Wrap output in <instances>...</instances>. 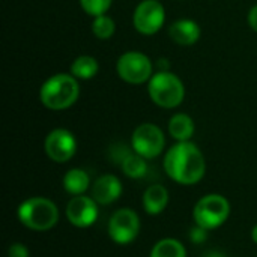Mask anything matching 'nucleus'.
Returning a JSON list of instances; mask_svg holds the SVG:
<instances>
[{"instance_id": "f257e3e1", "label": "nucleus", "mask_w": 257, "mask_h": 257, "mask_svg": "<svg viewBox=\"0 0 257 257\" xmlns=\"http://www.w3.org/2000/svg\"><path fill=\"white\" fill-rule=\"evenodd\" d=\"M164 170L175 182L193 185L197 184L205 175V157L191 142H179L166 154Z\"/></svg>"}, {"instance_id": "f03ea898", "label": "nucleus", "mask_w": 257, "mask_h": 257, "mask_svg": "<svg viewBox=\"0 0 257 257\" xmlns=\"http://www.w3.org/2000/svg\"><path fill=\"white\" fill-rule=\"evenodd\" d=\"M80 96V84L72 74H56L44 81L39 90L42 105L53 111L66 110Z\"/></svg>"}, {"instance_id": "7ed1b4c3", "label": "nucleus", "mask_w": 257, "mask_h": 257, "mask_svg": "<svg viewBox=\"0 0 257 257\" xmlns=\"http://www.w3.org/2000/svg\"><path fill=\"white\" fill-rule=\"evenodd\" d=\"M148 92L152 102L161 108H175L185 98L182 80L170 71H158L154 74L149 80Z\"/></svg>"}, {"instance_id": "20e7f679", "label": "nucleus", "mask_w": 257, "mask_h": 257, "mask_svg": "<svg viewBox=\"0 0 257 257\" xmlns=\"http://www.w3.org/2000/svg\"><path fill=\"white\" fill-rule=\"evenodd\" d=\"M18 218L26 227L44 232L56 226L59 211L51 200L45 197H32L20 205Z\"/></svg>"}, {"instance_id": "39448f33", "label": "nucleus", "mask_w": 257, "mask_h": 257, "mask_svg": "<svg viewBox=\"0 0 257 257\" xmlns=\"http://www.w3.org/2000/svg\"><path fill=\"white\" fill-rule=\"evenodd\" d=\"M194 220L197 226L211 230L220 227L230 214V205L220 194H208L202 197L194 208Z\"/></svg>"}, {"instance_id": "423d86ee", "label": "nucleus", "mask_w": 257, "mask_h": 257, "mask_svg": "<svg viewBox=\"0 0 257 257\" xmlns=\"http://www.w3.org/2000/svg\"><path fill=\"white\" fill-rule=\"evenodd\" d=\"M154 66L151 59L140 51L123 53L116 63L117 75L130 84H143L151 80Z\"/></svg>"}, {"instance_id": "0eeeda50", "label": "nucleus", "mask_w": 257, "mask_h": 257, "mask_svg": "<svg viewBox=\"0 0 257 257\" xmlns=\"http://www.w3.org/2000/svg\"><path fill=\"white\" fill-rule=\"evenodd\" d=\"M131 143L136 154L142 155L146 160H152L163 152L166 139L161 128H158L157 125L142 123L133 133Z\"/></svg>"}, {"instance_id": "6e6552de", "label": "nucleus", "mask_w": 257, "mask_h": 257, "mask_svg": "<svg viewBox=\"0 0 257 257\" xmlns=\"http://www.w3.org/2000/svg\"><path fill=\"white\" fill-rule=\"evenodd\" d=\"M164 21H166V11L158 0L140 2L133 15V24L136 30L146 36L155 35L164 26Z\"/></svg>"}, {"instance_id": "1a4fd4ad", "label": "nucleus", "mask_w": 257, "mask_h": 257, "mask_svg": "<svg viewBox=\"0 0 257 257\" xmlns=\"http://www.w3.org/2000/svg\"><path fill=\"white\" fill-rule=\"evenodd\" d=\"M140 230L139 215L130 209L122 208L116 211L108 223V235L116 244H128L136 239Z\"/></svg>"}, {"instance_id": "9d476101", "label": "nucleus", "mask_w": 257, "mask_h": 257, "mask_svg": "<svg viewBox=\"0 0 257 257\" xmlns=\"http://www.w3.org/2000/svg\"><path fill=\"white\" fill-rule=\"evenodd\" d=\"M44 151L47 157L54 163H66L74 157L77 151L75 137L65 128H56L45 137Z\"/></svg>"}, {"instance_id": "9b49d317", "label": "nucleus", "mask_w": 257, "mask_h": 257, "mask_svg": "<svg viewBox=\"0 0 257 257\" xmlns=\"http://www.w3.org/2000/svg\"><path fill=\"white\" fill-rule=\"evenodd\" d=\"M66 217L77 227H89L98 217L96 202L86 196H75L66 206Z\"/></svg>"}, {"instance_id": "f8f14e48", "label": "nucleus", "mask_w": 257, "mask_h": 257, "mask_svg": "<svg viewBox=\"0 0 257 257\" xmlns=\"http://www.w3.org/2000/svg\"><path fill=\"white\" fill-rule=\"evenodd\" d=\"M122 194V184L113 175L98 178L92 187V199L99 205H110Z\"/></svg>"}, {"instance_id": "ddd939ff", "label": "nucleus", "mask_w": 257, "mask_h": 257, "mask_svg": "<svg viewBox=\"0 0 257 257\" xmlns=\"http://www.w3.org/2000/svg\"><path fill=\"white\" fill-rule=\"evenodd\" d=\"M200 26L193 20H176L169 27V36L179 45H193L200 38Z\"/></svg>"}, {"instance_id": "4468645a", "label": "nucleus", "mask_w": 257, "mask_h": 257, "mask_svg": "<svg viewBox=\"0 0 257 257\" xmlns=\"http://www.w3.org/2000/svg\"><path fill=\"white\" fill-rule=\"evenodd\" d=\"M169 203V193L163 185H152L145 191L143 206L148 214L157 215L166 209Z\"/></svg>"}, {"instance_id": "2eb2a0df", "label": "nucleus", "mask_w": 257, "mask_h": 257, "mask_svg": "<svg viewBox=\"0 0 257 257\" xmlns=\"http://www.w3.org/2000/svg\"><path fill=\"white\" fill-rule=\"evenodd\" d=\"M169 133L178 142H188L194 134V122L185 113H178L169 120Z\"/></svg>"}, {"instance_id": "dca6fc26", "label": "nucleus", "mask_w": 257, "mask_h": 257, "mask_svg": "<svg viewBox=\"0 0 257 257\" xmlns=\"http://www.w3.org/2000/svg\"><path fill=\"white\" fill-rule=\"evenodd\" d=\"M89 175L81 169H71L63 178V187L69 194L81 196L89 188Z\"/></svg>"}, {"instance_id": "f3484780", "label": "nucleus", "mask_w": 257, "mask_h": 257, "mask_svg": "<svg viewBox=\"0 0 257 257\" xmlns=\"http://www.w3.org/2000/svg\"><path fill=\"white\" fill-rule=\"evenodd\" d=\"M99 65L92 56H78L71 65V74L80 80H90L98 74Z\"/></svg>"}, {"instance_id": "a211bd4d", "label": "nucleus", "mask_w": 257, "mask_h": 257, "mask_svg": "<svg viewBox=\"0 0 257 257\" xmlns=\"http://www.w3.org/2000/svg\"><path fill=\"white\" fill-rule=\"evenodd\" d=\"M151 257H187V251L179 241L167 238L154 245Z\"/></svg>"}, {"instance_id": "6ab92c4d", "label": "nucleus", "mask_w": 257, "mask_h": 257, "mask_svg": "<svg viewBox=\"0 0 257 257\" xmlns=\"http://www.w3.org/2000/svg\"><path fill=\"white\" fill-rule=\"evenodd\" d=\"M145 160L146 158H143L139 154H130V155H126L125 160L120 163L123 173L128 178H133V179L143 178L145 173H146V170H148V166H146V161Z\"/></svg>"}, {"instance_id": "aec40b11", "label": "nucleus", "mask_w": 257, "mask_h": 257, "mask_svg": "<svg viewBox=\"0 0 257 257\" xmlns=\"http://www.w3.org/2000/svg\"><path fill=\"white\" fill-rule=\"evenodd\" d=\"M114 30H116V24H114L113 18L105 14L95 17L92 21V33L98 39H102V41L110 39L114 35Z\"/></svg>"}, {"instance_id": "412c9836", "label": "nucleus", "mask_w": 257, "mask_h": 257, "mask_svg": "<svg viewBox=\"0 0 257 257\" xmlns=\"http://www.w3.org/2000/svg\"><path fill=\"white\" fill-rule=\"evenodd\" d=\"M111 2L113 0H80V6L83 8L86 14L95 18V17L104 15L110 9Z\"/></svg>"}, {"instance_id": "4be33fe9", "label": "nucleus", "mask_w": 257, "mask_h": 257, "mask_svg": "<svg viewBox=\"0 0 257 257\" xmlns=\"http://www.w3.org/2000/svg\"><path fill=\"white\" fill-rule=\"evenodd\" d=\"M8 257H29V250L24 244H12L8 250Z\"/></svg>"}, {"instance_id": "5701e85b", "label": "nucleus", "mask_w": 257, "mask_h": 257, "mask_svg": "<svg viewBox=\"0 0 257 257\" xmlns=\"http://www.w3.org/2000/svg\"><path fill=\"white\" fill-rule=\"evenodd\" d=\"M190 238H191V241H193V242H196V244L203 242V241L206 239V229H203V227L197 226L196 229H193V230H191Z\"/></svg>"}, {"instance_id": "b1692460", "label": "nucleus", "mask_w": 257, "mask_h": 257, "mask_svg": "<svg viewBox=\"0 0 257 257\" xmlns=\"http://www.w3.org/2000/svg\"><path fill=\"white\" fill-rule=\"evenodd\" d=\"M248 24L254 32H257V5L253 6L248 12Z\"/></svg>"}, {"instance_id": "393cba45", "label": "nucleus", "mask_w": 257, "mask_h": 257, "mask_svg": "<svg viewBox=\"0 0 257 257\" xmlns=\"http://www.w3.org/2000/svg\"><path fill=\"white\" fill-rule=\"evenodd\" d=\"M203 257H226V256H224V254H221V253H218V251H211V253L205 254Z\"/></svg>"}, {"instance_id": "a878e982", "label": "nucleus", "mask_w": 257, "mask_h": 257, "mask_svg": "<svg viewBox=\"0 0 257 257\" xmlns=\"http://www.w3.org/2000/svg\"><path fill=\"white\" fill-rule=\"evenodd\" d=\"M251 238H253V241L257 244V226L253 229V232H251Z\"/></svg>"}]
</instances>
